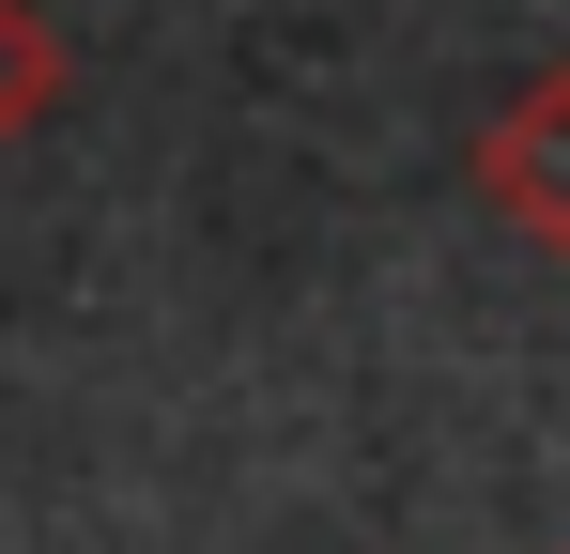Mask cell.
I'll use <instances>...</instances> for the list:
<instances>
[{
  "instance_id": "6da1fadb",
  "label": "cell",
  "mask_w": 570,
  "mask_h": 554,
  "mask_svg": "<svg viewBox=\"0 0 570 554\" xmlns=\"http://www.w3.org/2000/svg\"><path fill=\"white\" fill-rule=\"evenodd\" d=\"M478 200H493L524 247H556V263H570V62H556V78H524L493 123H478Z\"/></svg>"
},
{
  "instance_id": "7a4b0ae2",
  "label": "cell",
  "mask_w": 570,
  "mask_h": 554,
  "mask_svg": "<svg viewBox=\"0 0 570 554\" xmlns=\"http://www.w3.org/2000/svg\"><path fill=\"white\" fill-rule=\"evenodd\" d=\"M47 108H62V31L31 0H0V139H31Z\"/></svg>"
}]
</instances>
